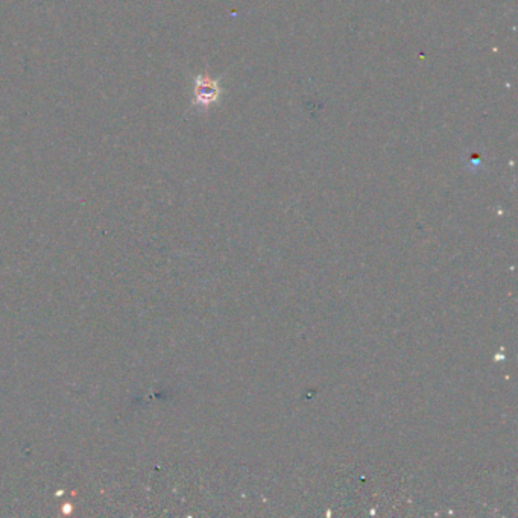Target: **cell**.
I'll list each match as a JSON object with an SVG mask.
<instances>
[{"label":"cell","instance_id":"6da1fadb","mask_svg":"<svg viewBox=\"0 0 518 518\" xmlns=\"http://www.w3.org/2000/svg\"><path fill=\"white\" fill-rule=\"evenodd\" d=\"M221 96L219 82L207 74H198L195 78V88H194V104L199 107H208Z\"/></svg>","mask_w":518,"mask_h":518}]
</instances>
